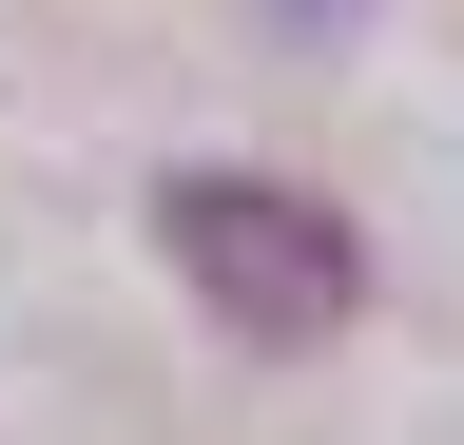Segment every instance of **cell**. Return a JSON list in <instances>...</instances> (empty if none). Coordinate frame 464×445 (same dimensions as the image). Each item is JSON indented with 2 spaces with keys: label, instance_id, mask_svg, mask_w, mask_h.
Masks as SVG:
<instances>
[{
  "label": "cell",
  "instance_id": "7a4b0ae2",
  "mask_svg": "<svg viewBox=\"0 0 464 445\" xmlns=\"http://www.w3.org/2000/svg\"><path fill=\"white\" fill-rule=\"evenodd\" d=\"M290 20H348V0H290Z\"/></svg>",
  "mask_w": 464,
  "mask_h": 445
},
{
  "label": "cell",
  "instance_id": "6da1fadb",
  "mask_svg": "<svg viewBox=\"0 0 464 445\" xmlns=\"http://www.w3.org/2000/svg\"><path fill=\"white\" fill-rule=\"evenodd\" d=\"M155 252L194 271V310L252 329V349H329L348 291H368V233H348L329 194H290V175H174L155 194Z\"/></svg>",
  "mask_w": 464,
  "mask_h": 445
}]
</instances>
